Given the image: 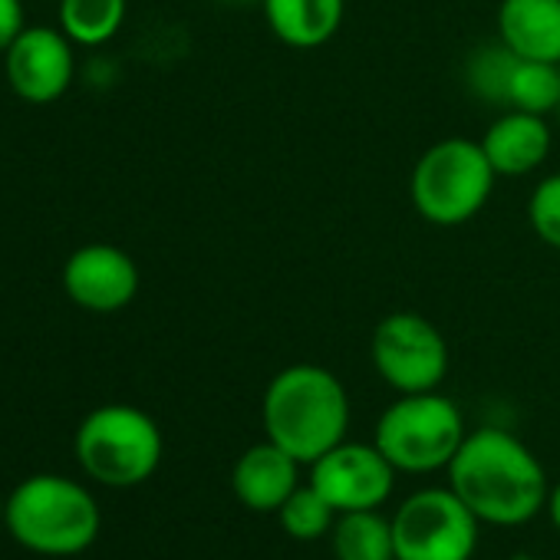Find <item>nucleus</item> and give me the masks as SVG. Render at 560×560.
Segmentation results:
<instances>
[{
  "label": "nucleus",
  "instance_id": "nucleus-9",
  "mask_svg": "<svg viewBox=\"0 0 560 560\" xmlns=\"http://www.w3.org/2000/svg\"><path fill=\"white\" fill-rule=\"evenodd\" d=\"M307 481L334 504L337 514L343 511H373L389 501L396 488V468L376 448V442H350L343 439L314 465H307Z\"/></svg>",
  "mask_w": 560,
  "mask_h": 560
},
{
  "label": "nucleus",
  "instance_id": "nucleus-13",
  "mask_svg": "<svg viewBox=\"0 0 560 560\" xmlns=\"http://www.w3.org/2000/svg\"><path fill=\"white\" fill-rule=\"evenodd\" d=\"M301 488V462L273 445L270 439L244 448L231 468L234 498L257 514H277L294 491Z\"/></svg>",
  "mask_w": 560,
  "mask_h": 560
},
{
  "label": "nucleus",
  "instance_id": "nucleus-15",
  "mask_svg": "<svg viewBox=\"0 0 560 560\" xmlns=\"http://www.w3.org/2000/svg\"><path fill=\"white\" fill-rule=\"evenodd\" d=\"M267 31L291 50L330 44L347 18V0H260Z\"/></svg>",
  "mask_w": 560,
  "mask_h": 560
},
{
  "label": "nucleus",
  "instance_id": "nucleus-10",
  "mask_svg": "<svg viewBox=\"0 0 560 560\" xmlns=\"http://www.w3.org/2000/svg\"><path fill=\"white\" fill-rule=\"evenodd\" d=\"M4 77L18 100L47 106L67 96L77 77V44L60 27H24L4 50Z\"/></svg>",
  "mask_w": 560,
  "mask_h": 560
},
{
  "label": "nucleus",
  "instance_id": "nucleus-19",
  "mask_svg": "<svg viewBox=\"0 0 560 560\" xmlns=\"http://www.w3.org/2000/svg\"><path fill=\"white\" fill-rule=\"evenodd\" d=\"M277 521H280V530L294 540H320L334 530V521H337V511L334 504L307 481L301 485L284 504L277 511Z\"/></svg>",
  "mask_w": 560,
  "mask_h": 560
},
{
  "label": "nucleus",
  "instance_id": "nucleus-2",
  "mask_svg": "<svg viewBox=\"0 0 560 560\" xmlns=\"http://www.w3.org/2000/svg\"><path fill=\"white\" fill-rule=\"evenodd\" d=\"M350 393L343 380L320 363H294L273 373L260 399L264 439L314 465L350 432Z\"/></svg>",
  "mask_w": 560,
  "mask_h": 560
},
{
  "label": "nucleus",
  "instance_id": "nucleus-26",
  "mask_svg": "<svg viewBox=\"0 0 560 560\" xmlns=\"http://www.w3.org/2000/svg\"><path fill=\"white\" fill-rule=\"evenodd\" d=\"M517 560H547V557H517Z\"/></svg>",
  "mask_w": 560,
  "mask_h": 560
},
{
  "label": "nucleus",
  "instance_id": "nucleus-12",
  "mask_svg": "<svg viewBox=\"0 0 560 560\" xmlns=\"http://www.w3.org/2000/svg\"><path fill=\"white\" fill-rule=\"evenodd\" d=\"M491 168L498 172V178H524L537 168H544V162L553 152V129L547 122V116L537 113H524V109H501L485 136L478 139Z\"/></svg>",
  "mask_w": 560,
  "mask_h": 560
},
{
  "label": "nucleus",
  "instance_id": "nucleus-1",
  "mask_svg": "<svg viewBox=\"0 0 560 560\" xmlns=\"http://www.w3.org/2000/svg\"><path fill=\"white\" fill-rule=\"evenodd\" d=\"M448 488L491 527H521L547 508L540 458L508 429L481 425L465 435L448 465Z\"/></svg>",
  "mask_w": 560,
  "mask_h": 560
},
{
  "label": "nucleus",
  "instance_id": "nucleus-4",
  "mask_svg": "<svg viewBox=\"0 0 560 560\" xmlns=\"http://www.w3.org/2000/svg\"><path fill=\"white\" fill-rule=\"evenodd\" d=\"M494 182L498 172L478 139L445 136L416 159L409 175V201L422 221L435 228H458L485 211Z\"/></svg>",
  "mask_w": 560,
  "mask_h": 560
},
{
  "label": "nucleus",
  "instance_id": "nucleus-17",
  "mask_svg": "<svg viewBox=\"0 0 560 560\" xmlns=\"http://www.w3.org/2000/svg\"><path fill=\"white\" fill-rule=\"evenodd\" d=\"M129 14V0H60V31L77 47H106Z\"/></svg>",
  "mask_w": 560,
  "mask_h": 560
},
{
  "label": "nucleus",
  "instance_id": "nucleus-8",
  "mask_svg": "<svg viewBox=\"0 0 560 560\" xmlns=\"http://www.w3.org/2000/svg\"><path fill=\"white\" fill-rule=\"evenodd\" d=\"M481 521L452 488L409 494L393 514L396 560H471Z\"/></svg>",
  "mask_w": 560,
  "mask_h": 560
},
{
  "label": "nucleus",
  "instance_id": "nucleus-6",
  "mask_svg": "<svg viewBox=\"0 0 560 560\" xmlns=\"http://www.w3.org/2000/svg\"><path fill=\"white\" fill-rule=\"evenodd\" d=\"M465 435L462 409L432 389L396 396L383 409L373 442L399 475H432L452 465Z\"/></svg>",
  "mask_w": 560,
  "mask_h": 560
},
{
  "label": "nucleus",
  "instance_id": "nucleus-18",
  "mask_svg": "<svg viewBox=\"0 0 560 560\" xmlns=\"http://www.w3.org/2000/svg\"><path fill=\"white\" fill-rule=\"evenodd\" d=\"M560 106V67L540 60H514L508 80L504 109H524L537 116H550Z\"/></svg>",
  "mask_w": 560,
  "mask_h": 560
},
{
  "label": "nucleus",
  "instance_id": "nucleus-24",
  "mask_svg": "<svg viewBox=\"0 0 560 560\" xmlns=\"http://www.w3.org/2000/svg\"><path fill=\"white\" fill-rule=\"evenodd\" d=\"M221 4H260V0H221Z\"/></svg>",
  "mask_w": 560,
  "mask_h": 560
},
{
  "label": "nucleus",
  "instance_id": "nucleus-16",
  "mask_svg": "<svg viewBox=\"0 0 560 560\" xmlns=\"http://www.w3.org/2000/svg\"><path fill=\"white\" fill-rule=\"evenodd\" d=\"M330 547L337 560H396L393 517L373 511H343L334 521Z\"/></svg>",
  "mask_w": 560,
  "mask_h": 560
},
{
  "label": "nucleus",
  "instance_id": "nucleus-14",
  "mask_svg": "<svg viewBox=\"0 0 560 560\" xmlns=\"http://www.w3.org/2000/svg\"><path fill=\"white\" fill-rule=\"evenodd\" d=\"M494 31L514 57L560 67V0H498Z\"/></svg>",
  "mask_w": 560,
  "mask_h": 560
},
{
  "label": "nucleus",
  "instance_id": "nucleus-20",
  "mask_svg": "<svg viewBox=\"0 0 560 560\" xmlns=\"http://www.w3.org/2000/svg\"><path fill=\"white\" fill-rule=\"evenodd\" d=\"M514 54L494 40L481 50H475L465 63V83L471 90V96H478L481 103H491L498 109H504L508 103V80H511V67H514Z\"/></svg>",
  "mask_w": 560,
  "mask_h": 560
},
{
  "label": "nucleus",
  "instance_id": "nucleus-11",
  "mask_svg": "<svg viewBox=\"0 0 560 560\" xmlns=\"http://www.w3.org/2000/svg\"><path fill=\"white\" fill-rule=\"evenodd\" d=\"M139 264L116 244L93 241L63 264V294L90 314H116L139 294Z\"/></svg>",
  "mask_w": 560,
  "mask_h": 560
},
{
  "label": "nucleus",
  "instance_id": "nucleus-23",
  "mask_svg": "<svg viewBox=\"0 0 560 560\" xmlns=\"http://www.w3.org/2000/svg\"><path fill=\"white\" fill-rule=\"evenodd\" d=\"M547 514H550V524L560 530V481L550 488V494H547Z\"/></svg>",
  "mask_w": 560,
  "mask_h": 560
},
{
  "label": "nucleus",
  "instance_id": "nucleus-5",
  "mask_svg": "<svg viewBox=\"0 0 560 560\" xmlns=\"http://www.w3.org/2000/svg\"><path fill=\"white\" fill-rule=\"evenodd\" d=\"M77 462L106 488H136L149 481L165 452L159 422L129 402L93 409L77 429Z\"/></svg>",
  "mask_w": 560,
  "mask_h": 560
},
{
  "label": "nucleus",
  "instance_id": "nucleus-21",
  "mask_svg": "<svg viewBox=\"0 0 560 560\" xmlns=\"http://www.w3.org/2000/svg\"><path fill=\"white\" fill-rule=\"evenodd\" d=\"M527 224L540 244L560 250V172L544 175L527 195Z\"/></svg>",
  "mask_w": 560,
  "mask_h": 560
},
{
  "label": "nucleus",
  "instance_id": "nucleus-7",
  "mask_svg": "<svg viewBox=\"0 0 560 560\" xmlns=\"http://www.w3.org/2000/svg\"><path fill=\"white\" fill-rule=\"evenodd\" d=\"M370 360L376 376L396 393H432L445 383L452 353L442 330L416 311L386 314L370 337Z\"/></svg>",
  "mask_w": 560,
  "mask_h": 560
},
{
  "label": "nucleus",
  "instance_id": "nucleus-22",
  "mask_svg": "<svg viewBox=\"0 0 560 560\" xmlns=\"http://www.w3.org/2000/svg\"><path fill=\"white\" fill-rule=\"evenodd\" d=\"M24 27H27L24 0H0V57L24 34Z\"/></svg>",
  "mask_w": 560,
  "mask_h": 560
},
{
  "label": "nucleus",
  "instance_id": "nucleus-3",
  "mask_svg": "<svg viewBox=\"0 0 560 560\" xmlns=\"http://www.w3.org/2000/svg\"><path fill=\"white\" fill-rule=\"evenodd\" d=\"M4 524L14 540L44 557H73L100 537L96 498L63 475H34L14 488L4 508Z\"/></svg>",
  "mask_w": 560,
  "mask_h": 560
},
{
  "label": "nucleus",
  "instance_id": "nucleus-27",
  "mask_svg": "<svg viewBox=\"0 0 560 560\" xmlns=\"http://www.w3.org/2000/svg\"><path fill=\"white\" fill-rule=\"evenodd\" d=\"M557 116H560V106H557Z\"/></svg>",
  "mask_w": 560,
  "mask_h": 560
},
{
  "label": "nucleus",
  "instance_id": "nucleus-25",
  "mask_svg": "<svg viewBox=\"0 0 560 560\" xmlns=\"http://www.w3.org/2000/svg\"><path fill=\"white\" fill-rule=\"evenodd\" d=\"M4 508H8V501H0V524H4Z\"/></svg>",
  "mask_w": 560,
  "mask_h": 560
}]
</instances>
